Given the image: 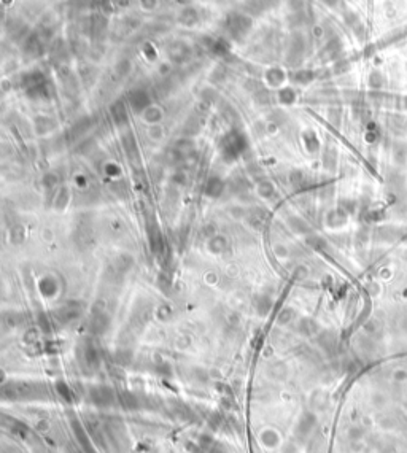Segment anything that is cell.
Masks as SVG:
<instances>
[{"label":"cell","mask_w":407,"mask_h":453,"mask_svg":"<svg viewBox=\"0 0 407 453\" xmlns=\"http://www.w3.org/2000/svg\"><path fill=\"white\" fill-rule=\"evenodd\" d=\"M131 266H132V258L129 255H120L113 259L112 264L108 266V269L110 272H113L115 275H124V273L131 269Z\"/></svg>","instance_id":"cell-1"},{"label":"cell","mask_w":407,"mask_h":453,"mask_svg":"<svg viewBox=\"0 0 407 453\" xmlns=\"http://www.w3.org/2000/svg\"><path fill=\"white\" fill-rule=\"evenodd\" d=\"M221 191H223V183H221V180H218V178H212V180L207 183V186H205L207 196H212V197L220 196Z\"/></svg>","instance_id":"cell-2"}]
</instances>
